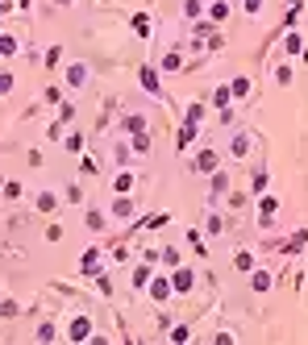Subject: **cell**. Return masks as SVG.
<instances>
[{
  "mask_svg": "<svg viewBox=\"0 0 308 345\" xmlns=\"http://www.w3.org/2000/svg\"><path fill=\"white\" fill-rule=\"evenodd\" d=\"M0 13H5V5H0Z\"/></svg>",
  "mask_w": 308,
  "mask_h": 345,
  "instance_id": "cell-12",
  "label": "cell"
},
{
  "mask_svg": "<svg viewBox=\"0 0 308 345\" xmlns=\"http://www.w3.org/2000/svg\"><path fill=\"white\" fill-rule=\"evenodd\" d=\"M96 262H100V258L87 249V254H83V270H87V274H100V270H96Z\"/></svg>",
  "mask_w": 308,
  "mask_h": 345,
  "instance_id": "cell-5",
  "label": "cell"
},
{
  "mask_svg": "<svg viewBox=\"0 0 308 345\" xmlns=\"http://www.w3.org/2000/svg\"><path fill=\"white\" fill-rule=\"evenodd\" d=\"M175 287H179V291H188V287H192V274H188V270H179V274H175Z\"/></svg>",
  "mask_w": 308,
  "mask_h": 345,
  "instance_id": "cell-7",
  "label": "cell"
},
{
  "mask_svg": "<svg viewBox=\"0 0 308 345\" xmlns=\"http://www.w3.org/2000/svg\"><path fill=\"white\" fill-rule=\"evenodd\" d=\"M229 91H233V96H246V91H250V79H237V83H233Z\"/></svg>",
  "mask_w": 308,
  "mask_h": 345,
  "instance_id": "cell-9",
  "label": "cell"
},
{
  "mask_svg": "<svg viewBox=\"0 0 308 345\" xmlns=\"http://www.w3.org/2000/svg\"><path fill=\"white\" fill-rule=\"evenodd\" d=\"M246 9H250V13H258V9H262V0H246Z\"/></svg>",
  "mask_w": 308,
  "mask_h": 345,
  "instance_id": "cell-11",
  "label": "cell"
},
{
  "mask_svg": "<svg viewBox=\"0 0 308 345\" xmlns=\"http://www.w3.org/2000/svg\"><path fill=\"white\" fill-rule=\"evenodd\" d=\"M87 337H92V325L87 320H75L71 325V341H87Z\"/></svg>",
  "mask_w": 308,
  "mask_h": 345,
  "instance_id": "cell-1",
  "label": "cell"
},
{
  "mask_svg": "<svg viewBox=\"0 0 308 345\" xmlns=\"http://www.w3.org/2000/svg\"><path fill=\"white\" fill-rule=\"evenodd\" d=\"M217 167V154H200V171H212Z\"/></svg>",
  "mask_w": 308,
  "mask_h": 345,
  "instance_id": "cell-8",
  "label": "cell"
},
{
  "mask_svg": "<svg viewBox=\"0 0 308 345\" xmlns=\"http://www.w3.org/2000/svg\"><path fill=\"white\" fill-rule=\"evenodd\" d=\"M17 50V38L13 34H0V54H13Z\"/></svg>",
  "mask_w": 308,
  "mask_h": 345,
  "instance_id": "cell-4",
  "label": "cell"
},
{
  "mask_svg": "<svg viewBox=\"0 0 308 345\" xmlns=\"http://www.w3.org/2000/svg\"><path fill=\"white\" fill-rule=\"evenodd\" d=\"M150 295H154V300H167V295H171V287L163 283V279H154V283H150Z\"/></svg>",
  "mask_w": 308,
  "mask_h": 345,
  "instance_id": "cell-2",
  "label": "cell"
},
{
  "mask_svg": "<svg viewBox=\"0 0 308 345\" xmlns=\"http://www.w3.org/2000/svg\"><path fill=\"white\" fill-rule=\"evenodd\" d=\"M67 79H71V83H83V79H87V67H79V62H75V67H67Z\"/></svg>",
  "mask_w": 308,
  "mask_h": 345,
  "instance_id": "cell-3",
  "label": "cell"
},
{
  "mask_svg": "<svg viewBox=\"0 0 308 345\" xmlns=\"http://www.w3.org/2000/svg\"><path fill=\"white\" fill-rule=\"evenodd\" d=\"M129 212H134L129 200H117V204H113V216H129Z\"/></svg>",
  "mask_w": 308,
  "mask_h": 345,
  "instance_id": "cell-6",
  "label": "cell"
},
{
  "mask_svg": "<svg viewBox=\"0 0 308 345\" xmlns=\"http://www.w3.org/2000/svg\"><path fill=\"white\" fill-rule=\"evenodd\" d=\"M142 83H146V87H150V91H154V96H159V79H154V75H150V71H142Z\"/></svg>",
  "mask_w": 308,
  "mask_h": 345,
  "instance_id": "cell-10",
  "label": "cell"
}]
</instances>
